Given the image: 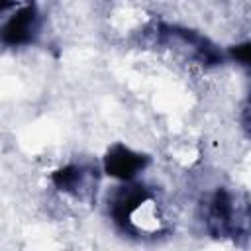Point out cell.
I'll return each instance as SVG.
<instances>
[{"label": "cell", "instance_id": "1", "mask_svg": "<svg viewBox=\"0 0 251 251\" xmlns=\"http://www.w3.org/2000/svg\"><path fill=\"white\" fill-rule=\"evenodd\" d=\"M161 37H163V41L167 45H171L175 49L176 47H182V51L190 59H194V61H198L202 65H216L222 59L220 57V51L206 37H202L200 33H196L192 29L163 25L161 27Z\"/></svg>", "mask_w": 251, "mask_h": 251}, {"label": "cell", "instance_id": "2", "mask_svg": "<svg viewBox=\"0 0 251 251\" xmlns=\"http://www.w3.org/2000/svg\"><path fill=\"white\" fill-rule=\"evenodd\" d=\"M147 200H149V190L141 184H126V186L118 188L114 198L110 200V214H112L116 226H120L127 233H133L135 227H133L131 216Z\"/></svg>", "mask_w": 251, "mask_h": 251}, {"label": "cell", "instance_id": "3", "mask_svg": "<svg viewBox=\"0 0 251 251\" xmlns=\"http://www.w3.org/2000/svg\"><path fill=\"white\" fill-rule=\"evenodd\" d=\"M147 161L149 159L145 155L118 143L108 149V153L104 157V171L114 178L129 182L137 173H141L147 167Z\"/></svg>", "mask_w": 251, "mask_h": 251}, {"label": "cell", "instance_id": "4", "mask_svg": "<svg viewBox=\"0 0 251 251\" xmlns=\"http://www.w3.org/2000/svg\"><path fill=\"white\" fill-rule=\"evenodd\" d=\"M35 33H37V10L35 6L27 4L16 10V14L6 22L2 29V41L6 45L20 47L31 43Z\"/></svg>", "mask_w": 251, "mask_h": 251}, {"label": "cell", "instance_id": "5", "mask_svg": "<svg viewBox=\"0 0 251 251\" xmlns=\"http://www.w3.org/2000/svg\"><path fill=\"white\" fill-rule=\"evenodd\" d=\"M235 202L226 190H218L210 202L208 226L214 235L226 237L235 233Z\"/></svg>", "mask_w": 251, "mask_h": 251}, {"label": "cell", "instance_id": "6", "mask_svg": "<svg viewBox=\"0 0 251 251\" xmlns=\"http://www.w3.org/2000/svg\"><path fill=\"white\" fill-rule=\"evenodd\" d=\"M53 184L63 192H78L84 184V171L76 165H67L53 173Z\"/></svg>", "mask_w": 251, "mask_h": 251}, {"label": "cell", "instance_id": "7", "mask_svg": "<svg viewBox=\"0 0 251 251\" xmlns=\"http://www.w3.org/2000/svg\"><path fill=\"white\" fill-rule=\"evenodd\" d=\"M231 59H235L239 65L251 67V41L249 43H241V45H233L229 49Z\"/></svg>", "mask_w": 251, "mask_h": 251}, {"label": "cell", "instance_id": "8", "mask_svg": "<svg viewBox=\"0 0 251 251\" xmlns=\"http://www.w3.org/2000/svg\"><path fill=\"white\" fill-rule=\"evenodd\" d=\"M243 126L251 131V96H249V102H247V106L243 110Z\"/></svg>", "mask_w": 251, "mask_h": 251}]
</instances>
